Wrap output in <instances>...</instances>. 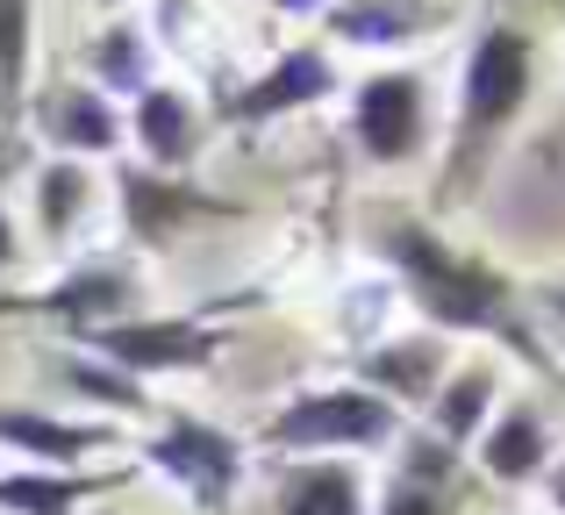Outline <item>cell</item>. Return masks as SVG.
I'll return each instance as SVG.
<instances>
[{"label": "cell", "mask_w": 565, "mask_h": 515, "mask_svg": "<svg viewBox=\"0 0 565 515\" xmlns=\"http://www.w3.org/2000/svg\"><path fill=\"white\" fill-rule=\"evenodd\" d=\"M100 79L143 86V57H137V36H129V29H108V43H100Z\"/></svg>", "instance_id": "19"}, {"label": "cell", "mask_w": 565, "mask_h": 515, "mask_svg": "<svg viewBox=\"0 0 565 515\" xmlns=\"http://www.w3.org/2000/svg\"><path fill=\"white\" fill-rule=\"evenodd\" d=\"M151 465L172 473L180 487H193L201 502H230V487H236V444L222 430H207V422H193V416H180L151 444Z\"/></svg>", "instance_id": "5"}, {"label": "cell", "mask_w": 565, "mask_h": 515, "mask_svg": "<svg viewBox=\"0 0 565 515\" xmlns=\"http://www.w3.org/2000/svg\"><path fill=\"white\" fill-rule=\"evenodd\" d=\"M57 137L72 151H108L122 137V122H115V108L100 94H57Z\"/></svg>", "instance_id": "13"}, {"label": "cell", "mask_w": 565, "mask_h": 515, "mask_svg": "<svg viewBox=\"0 0 565 515\" xmlns=\"http://www.w3.org/2000/svg\"><path fill=\"white\" fill-rule=\"evenodd\" d=\"M373 379H386V387H401V394L429 387V351H423V344H408V351H380V358H373Z\"/></svg>", "instance_id": "18"}, {"label": "cell", "mask_w": 565, "mask_h": 515, "mask_svg": "<svg viewBox=\"0 0 565 515\" xmlns=\"http://www.w3.org/2000/svg\"><path fill=\"white\" fill-rule=\"evenodd\" d=\"M558 315H565V293H558Z\"/></svg>", "instance_id": "27"}, {"label": "cell", "mask_w": 565, "mask_h": 515, "mask_svg": "<svg viewBox=\"0 0 565 515\" xmlns=\"http://www.w3.org/2000/svg\"><path fill=\"white\" fill-rule=\"evenodd\" d=\"M273 8H287V14H308V8H322V0H273Z\"/></svg>", "instance_id": "24"}, {"label": "cell", "mask_w": 565, "mask_h": 515, "mask_svg": "<svg viewBox=\"0 0 565 515\" xmlns=\"http://www.w3.org/2000/svg\"><path fill=\"white\" fill-rule=\"evenodd\" d=\"M108 8H115V0H108Z\"/></svg>", "instance_id": "28"}, {"label": "cell", "mask_w": 565, "mask_h": 515, "mask_svg": "<svg viewBox=\"0 0 565 515\" xmlns=\"http://www.w3.org/2000/svg\"><path fill=\"white\" fill-rule=\"evenodd\" d=\"M530 94V36L523 29H487L466 57V108H458V129L466 143H487Z\"/></svg>", "instance_id": "2"}, {"label": "cell", "mask_w": 565, "mask_h": 515, "mask_svg": "<svg viewBox=\"0 0 565 515\" xmlns=\"http://www.w3.org/2000/svg\"><path fill=\"white\" fill-rule=\"evenodd\" d=\"M386 258L401 265L415 301H423L444 330H501V336H515V351H530L523 330H515V315H509V287H501L494 272L451 258L437 237H423V229H394V237H386Z\"/></svg>", "instance_id": "1"}, {"label": "cell", "mask_w": 565, "mask_h": 515, "mask_svg": "<svg viewBox=\"0 0 565 515\" xmlns=\"http://www.w3.org/2000/svg\"><path fill=\"white\" fill-rule=\"evenodd\" d=\"M100 480L79 473H14L0 480V508H22V515H72V502H86Z\"/></svg>", "instance_id": "11"}, {"label": "cell", "mask_w": 565, "mask_h": 515, "mask_svg": "<svg viewBox=\"0 0 565 515\" xmlns=\"http://www.w3.org/2000/svg\"><path fill=\"white\" fill-rule=\"evenodd\" d=\"M386 515H444V494L437 487H429V480H401V487H394V502H386Z\"/></svg>", "instance_id": "21"}, {"label": "cell", "mask_w": 565, "mask_h": 515, "mask_svg": "<svg viewBox=\"0 0 565 515\" xmlns=\"http://www.w3.org/2000/svg\"><path fill=\"white\" fill-rule=\"evenodd\" d=\"M115 301H122V279L115 272H86V279H72V287L51 293L57 315H100V308H115Z\"/></svg>", "instance_id": "17"}, {"label": "cell", "mask_w": 565, "mask_h": 515, "mask_svg": "<svg viewBox=\"0 0 565 515\" xmlns=\"http://www.w3.org/2000/svg\"><path fill=\"white\" fill-rule=\"evenodd\" d=\"M394 430V408L380 394H308L294 401L287 416L273 422V444H301V451H322V444H380Z\"/></svg>", "instance_id": "3"}, {"label": "cell", "mask_w": 565, "mask_h": 515, "mask_svg": "<svg viewBox=\"0 0 565 515\" xmlns=\"http://www.w3.org/2000/svg\"><path fill=\"white\" fill-rule=\"evenodd\" d=\"M480 408H487V373H466V379H458V387L437 401V430H444V437H472Z\"/></svg>", "instance_id": "16"}, {"label": "cell", "mask_w": 565, "mask_h": 515, "mask_svg": "<svg viewBox=\"0 0 565 515\" xmlns=\"http://www.w3.org/2000/svg\"><path fill=\"white\" fill-rule=\"evenodd\" d=\"M330 86H337L330 51H287L258 86H244V94L230 100V115H236V122H265V115H287V108H308V100H322Z\"/></svg>", "instance_id": "7"}, {"label": "cell", "mask_w": 565, "mask_h": 515, "mask_svg": "<svg viewBox=\"0 0 565 515\" xmlns=\"http://www.w3.org/2000/svg\"><path fill=\"white\" fill-rule=\"evenodd\" d=\"M122 194H129V223H137L143 237H151V229H172V215H207V201L151 186V180H122Z\"/></svg>", "instance_id": "15"}, {"label": "cell", "mask_w": 565, "mask_h": 515, "mask_svg": "<svg viewBox=\"0 0 565 515\" xmlns=\"http://www.w3.org/2000/svg\"><path fill=\"white\" fill-rule=\"evenodd\" d=\"M137 137H143V151H151L158 165H180L193 151V115H186V100L172 94V86H158V94L137 100Z\"/></svg>", "instance_id": "9"}, {"label": "cell", "mask_w": 565, "mask_h": 515, "mask_svg": "<svg viewBox=\"0 0 565 515\" xmlns=\"http://www.w3.org/2000/svg\"><path fill=\"white\" fill-rule=\"evenodd\" d=\"M351 129H359V143L380 158V165H401V158L423 143V86H415L408 72L365 79L359 108H351Z\"/></svg>", "instance_id": "4"}, {"label": "cell", "mask_w": 565, "mask_h": 515, "mask_svg": "<svg viewBox=\"0 0 565 515\" xmlns=\"http://www.w3.org/2000/svg\"><path fill=\"white\" fill-rule=\"evenodd\" d=\"M72 208H79V172H72V165H51V172H43V223L65 229Z\"/></svg>", "instance_id": "20"}, {"label": "cell", "mask_w": 565, "mask_h": 515, "mask_svg": "<svg viewBox=\"0 0 565 515\" xmlns=\"http://www.w3.org/2000/svg\"><path fill=\"white\" fill-rule=\"evenodd\" d=\"M279 515H359V480L344 465H301L279 487Z\"/></svg>", "instance_id": "8"}, {"label": "cell", "mask_w": 565, "mask_h": 515, "mask_svg": "<svg viewBox=\"0 0 565 515\" xmlns=\"http://www.w3.org/2000/svg\"><path fill=\"white\" fill-rule=\"evenodd\" d=\"M79 387L108 394V401H137V387H129V379H108V373H94V365H79Z\"/></svg>", "instance_id": "22"}, {"label": "cell", "mask_w": 565, "mask_h": 515, "mask_svg": "<svg viewBox=\"0 0 565 515\" xmlns=\"http://www.w3.org/2000/svg\"><path fill=\"white\" fill-rule=\"evenodd\" d=\"M14 258V237H8V215H0V265Z\"/></svg>", "instance_id": "25"}, {"label": "cell", "mask_w": 565, "mask_h": 515, "mask_svg": "<svg viewBox=\"0 0 565 515\" xmlns=\"http://www.w3.org/2000/svg\"><path fill=\"white\" fill-rule=\"evenodd\" d=\"M537 459H544L537 416H530V408H509V416H501V430L487 437V465H494L501 480H523V473H537Z\"/></svg>", "instance_id": "12"}, {"label": "cell", "mask_w": 565, "mask_h": 515, "mask_svg": "<svg viewBox=\"0 0 565 515\" xmlns=\"http://www.w3.org/2000/svg\"><path fill=\"white\" fill-rule=\"evenodd\" d=\"M8 165H14V137L0 129V180H8Z\"/></svg>", "instance_id": "23"}, {"label": "cell", "mask_w": 565, "mask_h": 515, "mask_svg": "<svg viewBox=\"0 0 565 515\" xmlns=\"http://www.w3.org/2000/svg\"><path fill=\"white\" fill-rule=\"evenodd\" d=\"M0 444H22L36 459H79V451L100 444V430H72V422L29 416V408H0Z\"/></svg>", "instance_id": "10"}, {"label": "cell", "mask_w": 565, "mask_h": 515, "mask_svg": "<svg viewBox=\"0 0 565 515\" xmlns=\"http://www.w3.org/2000/svg\"><path fill=\"white\" fill-rule=\"evenodd\" d=\"M29 72V0H0V115H14Z\"/></svg>", "instance_id": "14"}, {"label": "cell", "mask_w": 565, "mask_h": 515, "mask_svg": "<svg viewBox=\"0 0 565 515\" xmlns=\"http://www.w3.org/2000/svg\"><path fill=\"white\" fill-rule=\"evenodd\" d=\"M100 344V358L137 365V373H180V365H201L215 351V336L201 322H108V330H86Z\"/></svg>", "instance_id": "6"}, {"label": "cell", "mask_w": 565, "mask_h": 515, "mask_svg": "<svg viewBox=\"0 0 565 515\" xmlns=\"http://www.w3.org/2000/svg\"><path fill=\"white\" fill-rule=\"evenodd\" d=\"M558 508H565V473H558Z\"/></svg>", "instance_id": "26"}]
</instances>
